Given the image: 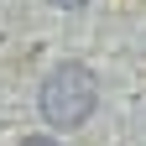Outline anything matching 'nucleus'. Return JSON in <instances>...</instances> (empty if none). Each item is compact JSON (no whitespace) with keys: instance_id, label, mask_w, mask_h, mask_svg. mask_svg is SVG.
<instances>
[{"instance_id":"obj_1","label":"nucleus","mask_w":146,"mask_h":146,"mask_svg":"<svg viewBox=\"0 0 146 146\" xmlns=\"http://www.w3.org/2000/svg\"><path fill=\"white\" fill-rule=\"evenodd\" d=\"M94 73H89L84 63H58L42 78V94H36V110H42L47 125H58V131H78V125L94 115Z\"/></svg>"},{"instance_id":"obj_2","label":"nucleus","mask_w":146,"mask_h":146,"mask_svg":"<svg viewBox=\"0 0 146 146\" xmlns=\"http://www.w3.org/2000/svg\"><path fill=\"white\" fill-rule=\"evenodd\" d=\"M21 146H63V141H52V136H26Z\"/></svg>"},{"instance_id":"obj_3","label":"nucleus","mask_w":146,"mask_h":146,"mask_svg":"<svg viewBox=\"0 0 146 146\" xmlns=\"http://www.w3.org/2000/svg\"><path fill=\"white\" fill-rule=\"evenodd\" d=\"M58 5H68V11H78V5H89V0H58Z\"/></svg>"}]
</instances>
